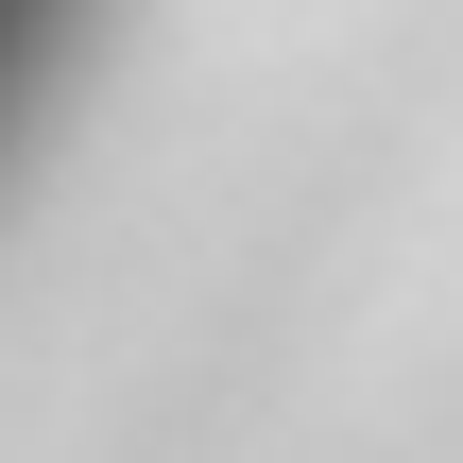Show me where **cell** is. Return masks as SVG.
<instances>
[{"label":"cell","mask_w":463,"mask_h":463,"mask_svg":"<svg viewBox=\"0 0 463 463\" xmlns=\"http://www.w3.org/2000/svg\"><path fill=\"white\" fill-rule=\"evenodd\" d=\"M69 17H86V0H0V137H17V103L52 86V52H69Z\"/></svg>","instance_id":"cell-1"}]
</instances>
